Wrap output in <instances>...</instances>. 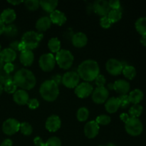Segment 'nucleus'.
Returning <instances> with one entry per match:
<instances>
[{
	"label": "nucleus",
	"mask_w": 146,
	"mask_h": 146,
	"mask_svg": "<svg viewBox=\"0 0 146 146\" xmlns=\"http://www.w3.org/2000/svg\"><path fill=\"white\" fill-rule=\"evenodd\" d=\"M78 74L80 78L86 82L93 81L100 74V68L97 61L88 59L81 63L78 68Z\"/></svg>",
	"instance_id": "nucleus-1"
},
{
	"label": "nucleus",
	"mask_w": 146,
	"mask_h": 146,
	"mask_svg": "<svg viewBox=\"0 0 146 146\" xmlns=\"http://www.w3.org/2000/svg\"><path fill=\"white\" fill-rule=\"evenodd\" d=\"M13 81L17 87L22 90H31L34 88L36 79L32 71L27 68H21L14 74Z\"/></svg>",
	"instance_id": "nucleus-2"
},
{
	"label": "nucleus",
	"mask_w": 146,
	"mask_h": 146,
	"mask_svg": "<svg viewBox=\"0 0 146 146\" xmlns=\"http://www.w3.org/2000/svg\"><path fill=\"white\" fill-rule=\"evenodd\" d=\"M39 92L43 99L48 102H52L58 98L59 88L58 86L52 80H46L40 86Z\"/></svg>",
	"instance_id": "nucleus-3"
},
{
	"label": "nucleus",
	"mask_w": 146,
	"mask_h": 146,
	"mask_svg": "<svg viewBox=\"0 0 146 146\" xmlns=\"http://www.w3.org/2000/svg\"><path fill=\"white\" fill-rule=\"evenodd\" d=\"M44 35L42 33L29 31L24 33L21 38V42L25 46L27 50H32L37 48L42 40Z\"/></svg>",
	"instance_id": "nucleus-4"
},
{
	"label": "nucleus",
	"mask_w": 146,
	"mask_h": 146,
	"mask_svg": "<svg viewBox=\"0 0 146 146\" xmlns=\"http://www.w3.org/2000/svg\"><path fill=\"white\" fill-rule=\"evenodd\" d=\"M56 62L60 68L63 69H68L74 63V56L71 51L66 49H61L56 55Z\"/></svg>",
	"instance_id": "nucleus-5"
},
{
	"label": "nucleus",
	"mask_w": 146,
	"mask_h": 146,
	"mask_svg": "<svg viewBox=\"0 0 146 146\" xmlns=\"http://www.w3.org/2000/svg\"><path fill=\"white\" fill-rule=\"evenodd\" d=\"M125 129L129 135L132 136H138L142 133L143 125L138 118H130L125 123Z\"/></svg>",
	"instance_id": "nucleus-6"
},
{
	"label": "nucleus",
	"mask_w": 146,
	"mask_h": 146,
	"mask_svg": "<svg viewBox=\"0 0 146 146\" xmlns=\"http://www.w3.org/2000/svg\"><path fill=\"white\" fill-rule=\"evenodd\" d=\"M40 68L43 71L50 72L54 68L56 65L55 56L52 54L47 53L41 55L38 61Z\"/></svg>",
	"instance_id": "nucleus-7"
},
{
	"label": "nucleus",
	"mask_w": 146,
	"mask_h": 146,
	"mask_svg": "<svg viewBox=\"0 0 146 146\" xmlns=\"http://www.w3.org/2000/svg\"><path fill=\"white\" fill-rule=\"evenodd\" d=\"M80 77L78 73L74 71H68L65 73L61 78V83L65 87L68 88H74L78 85Z\"/></svg>",
	"instance_id": "nucleus-8"
},
{
	"label": "nucleus",
	"mask_w": 146,
	"mask_h": 146,
	"mask_svg": "<svg viewBox=\"0 0 146 146\" xmlns=\"http://www.w3.org/2000/svg\"><path fill=\"white\" fill-rule=\"evenodd\" d=\"M20 123L15 118H8L2 125V131L7 135H12L19 131Z\"/></svg>",
	"instance_id": "nucleus-9"
},
{
	"label": "nucleus",
	"mask_w": 146,
	"mask_h": 146,
	"mask_svg": "<svg viewBox=\"0 0 146 146\" xmlns=\"http://www.w3.org/2000/svg\"><path fill=\"white\" fill-rule=\"evenodd\" d=\"M109 96L108 89L104 87H97L92 93V100L97 104H102L106 102Z\"/></svg>",
	"instance_id": "nucleus-10"
},
{
	"label": "nucleus",
	"mask_w": 146,
	"mask_h": 146,
	"mask_svg": "<svg viewBox=\"0 0 146 146\" xmlns=\"http://www.w3.org/2000/svg\"><path fill=\"white\" fill-rule=\"evenodd\" d=\"M106 71L112 76H118L122 73L123 65L118 60L115 58H111L106 64Z\"/></svg>",
	"instance_id": "nucleus-11"
},
{
	"label": "nucleus",
	"mask_w": 146,
	"mask_h": 146,
	"mask_svg": "<svg viewBox=\"0 0 146 146\" xmlns=\"http://www.w3.org/2000/svg\"><path fill=\"white\" fill-rule=\"evenodd\" d=\"M94 91V88L88 82H83L75 88V94L78 98H86Z\"/></svg>",
	"instance_id": "nucleus-12"
},
{
	"label": "nucleus",
	"mask_w": 146,
	"mask_h": 146,
	"mask_svg": "<svg viewBox=\"0 0 146 146\" xmlns=\"http://www.w3.org/2000/svg\"><path fill=\"white\" fill-rule=\"evenodd\" d=\"M94 11L101 17L108 16V13L111 11V8L108 4V1L105 0H98L94 3Z\"/></svg>",
	"instance_id": "nucleus-13"
},
{
	"label": "nucleus",
	"mask_w": 146,
	"mask_h": 146,
	"mask_svg": "<svg viewBox=\"0 0 146 146\" xmlns=\"http://www.w3.org/2000/svg\"><path fill=\"white\" fill-rule=\"evenodd\" d=\"M99 129V125L96 122V121H91L87 123L84 126V134L88 138L92 139L97 136Z\"/></svg>",
	"instance_id": "nucleus-14"
},
{
	"label": "nucleus",
	"mask_w": 146,
	"mask_h": 146,
	"mask_svg": "<svg viewBox=\"0 0 146 146\" xmlns=\"http://www.w3.org/2000/svg\"><path fill=\"white\" fill-rule=\"evenodd\" d=\"M61 125V121L56 115H51L47 118L46 121V128L49 132H56L58 131Z\"/></svg>",
	"instance_id": "nucleus-15"
},
{
	"label": "nucleus",
	"mask_w": 146,
	"mask_h": 146,
	"mask_svg": "<svg viewBox=\"0 0 146 146\" xmlns=\"http://www.w3.org/2000/svg\"><path fill=\"white\" fill-rule=\"evenodd\" d=\"M113 88L118 94L121 95H126L130 91L131 86L129 83L125 80L119 79L114 82Z\"/></svg>",
	"instance_id": "nucleus-16"
},
{
	"label": "nucleus",
	"mask_w": 146,
	"mask_h": 146,
	"mask_svg": "<svg viewBox=\"0 0 146 146\" xmlns=\"http://www.w3.org/2000/svg\"><path fill=\"white\" fill-rule=\"evenodd\" d=\"M13 99L14 102L18 105L24 106L27 104L29 100V94L25 90L19 89L17 90V91L13 94Z\"/></svg>",
	"instance_id": "nucleus-17"
},
{
	"label": "nucleus",
	"mask_w": 146,
	"mask_h": 146,
	"mask_svg": "<svg viewBox=\"0 0 146 146\" xmlns=\"http://www.w3.org/2000/svg\"><path fill=\"white\" fill-rule=\"evenodd\" d=\"M49 18L51 19V23L58 26H62L63 24H65L67 20L65 14L60 10L57 9L54 10L53 12L50 14Z\"/></svg>",
	"instance_id": "nucleus-18"
},
{
	"label": "nucleus",
	"mask_w": 146,
	"mask_h": 146,
	"mask_svg": "<svg viewBox=\"0 0 146 146\" xmlns=\"http://www.w3.org/2000/svg\"><path fill=\"white\" fill-rule=\"evenodd\" d=\"M88 42V37L84 33L77 32L73 36L72 44L76 48H83Z\"/></svg>",
	"instance_id": "nucleus-19"
},
{
	"label": "nucleus",
	"mask_w": 146,
	"mask_h": 146,
	"mask_svg": "<svg viewBox=\"0 0 146 146\" xmlns=\"http://www.w3.org/2000/svg\"><path fill=\"white\" fill-rule=\"evenodd\" d=\"M19 60L21 64L25 66H30L34 60V54L31 50H26L21 52L19 55Z\"/></svg>",
	"instance_id": "nucleus-20"
},
{
	"label": "nucleus",
	"mask_w": 146,
	"mask_h": 146,
	"mask_svg": "<svg viewBox=\"0 0 146 146\" xmlns=\"http://www.w3.org/2000/svg\"><path fill=\"white\" fill-rule=\"evenodd\" d=\"M0 58L4 63H11L17 58V52L10 48H6L0 51Z\"/></svg>",
	"instance_id": "nucleus-21"
},
{
	"label": "nucleus",
	"mask_w": 146,
	"mask_h": 146,
	"mask_svg": "<svg viewBox=\"0 0 146 146\" xmlns=\"http://www.w3.org/2000/svg\"><path fill=\"white\" fill-rule=\"evenodd\" d=\"M16 18H17V14H16L15 11L10 8L4 9L0 16V19H1V21L4 24H11V23L14 21Z\"/></svg>",
	"instance_id": "nucleus-22"
},
{
	"label": "nucleus",
	"mask_w": 146,
	"mask_h": 146,
	"mask_svg": "<svg viewBox=\"0 0 146 146\" xmlns=\"http://www.w3.org/2000/svg\"><path fill=\"white\" fill-rule=\"evenodd\" d=\"M51 21L49 17H40L37 20L36 23V29L38 30L39 32H43L48 30L51 26Z\"/></svg>",
	"instance_id": "nucleus-23"
},
{
	"label": "nucleus",
	"mask_w": 146,
	"mask_h": 146,
	"mask_svg": "<svg viewBox=\"0 0 146 146\" xmlns=\"http://www.w3.org/2000/svg\"><path fill=\"white\" fill-rule=\"evenodd\" d=\"M105 108L106 111L109 113H114L116 112L120 108L119 101H118V98L115 97H111L108 98L105 103Z\"/></svg>",
	"instance_id": "nucleus-24"
},
{
	"label": "nucleus",
	"mask_w": 146,
	"mask_h": 146,
	"mask_svg": "<svg viewBox=\"0 0 146 146\" xmlns=\"http://www.w3.org/2000/svg\"><path fill=\"white\" fill-rule=\"evenodd\" d=\"M143 92L141 89H138V88L133 90L132 91L130 92L129 95H128L130 102H131V104H133V105L139 104V103L143 99Z\"/></svg>",
	"instance_id": "nucleus-25"
},
{
	"label": "nucleus",
	"mask_w": 146,
	"mask_h": 146,
	"mask_svg": "<svg viewBox=\"0 0 146 146\" xmlns=\"http://www.w3.org/2000/svg\"><path fill=\"white\" fill-rule=\"evenodd\" d=\"M39 4L44 11L51 14L54 10H56L58 1L56 0H42L39 1Z\"/></svg>",
	"instance_id": "nucleus-26"
},
{
	"label": "nucleus",
	"mask_w": 146,
	"mask_h": 146,
	"mask_svg": "<svg viewBox=\"0 0 146 146\" xmlns=\"http://www.w3.org/2000/svg\"><path fill=\"white\" fill-rule=\"evenodd\" d=\"M136 31L141 36L146 35V17H140L135 23Z\"/></svg>",
	"instance_id": "nucleus-27"
},
{
	"label": "nucleus",
	"mask_w": 146,
	"mask_h": 146,
	"mask_svg": "<svg viewBox=\"0 0 146 146\" xmlns=\"http://www.w3.org/2000/svg\"><path fill=\"white\" fill-rule=\"evenodd\" d=\"M122 73L125 78L129 80H133L136 76V69L133 66L126 65L123 66Z\"/></svg>",
	"instance_id": "nucleus-28"
},
{
	"label": "nucleus",
	"mask_w": 146,
	"mask_h": 146,
	"mask_svg": "<svg viewBox=\"0 0 146 146\" xmlns=\"http://www.w3.org/2000/svg\"><path fill=\"white\" fill-rule=\"evenodd\" d=\"M48 47L52 53H57L61 50V41L56 37H53L48 41Z\"/></svg>",
	"instance_id": "nucleus-29"
},
{
	"label": "nucleus",
	"mask_w": 146,
	"mask_h": 146,
	"mask_svg": "<svg viewBox=\"0 0 146 146\" xmlns=\"http://www.w3.org/2000/svg\"><path fill=\"white\" fill-rule=\"evenodd\" d=\"M143 111V108L140 104H135L133 105L129 109V114L131 118H138L142 114Z\"/></svg>",
	"instance_id": "nucleus-30"
},
{
	"label": "nucleus",
	"mask_w": 146,
	"mask_h": 146,
	"mask_svg": "<svg viewBox=\"0 0 146 146\" xmlns=\"http://www.w3.org/2000/svg\"><path fill=\"white\" fill-rule=\"evenodd\" d=\"M108 17L111 24L116 23L122 18V11L121 9H111L108 13Z\"/></svg>",
	"instance_id": "nucleus-31"
},
{
	"label": "nucleus",
	"mask_w": 146,
	"mask_h": 146,
	"mask_svg": "<svg viewBox=\"0 0 146 146\" xmlns=\"http://www.w3.org/2000/svg\"><path fill=\"white\" fill-rule=\"evenodd\" d=\"M89 117V111L86 107H81L78 110L76 113V118L78 121L84 122Z\"/></svg>",
	"instance_id": "nucleus-32"
},
{
	"label": "nucleus",
	"mask_w": 146,
	"mask_h": 146,
	"mask_svg": "<svg viewBox=\"0 0 146 146\" xmlns=\"http://www.w3.org/2000/svg\"><path fill=\"white\" fill-rule=\"evenodd\" d=\"M4 34L8 37H14L18 34V29L14 24H9L5 27Z\"/></svg>",
	"instance_id": "nucleus-33"
},
{
	"label": "nucleus",
	"mask_w": 146,
	"mask_h": 146,
	"mask_svg": "<svg viewBox=\"0 0 146 146\" xmlns=\"http://www.w3.org/2000/svg\"><path fill=\"white\" fill-rule=\"evenodd\" d=\"M19 131L24 135H30L33 132V128L30 123L27 122H24L20 123Z\"/></svg>",
	"instance_id": "nucleus-34"
},
{
	"label": "nucleus",
	"mask_w": 146,
	"mask_h": 146,
	"mask_svg": "<svg viewBox=\"0 0 146 146\" xmlns=\"http://www.w3.org/2000/svg\"><path fill=\"white\" fill-rule=\"evenodd\" d=\"M24 5L26 8L28 9L30 11H35L40 6L39 1L37 0H27L24 1Z\"/></svg>",
	"instance_id": "nucleus-35"
},
{
	"label": "nucleus",
	"mask_w": 146,
	"mask_h": 146,
	"mask_svg": "<svg viewBox=\"0 0 146 146\" xmlns=\"http://www.w3.org/2000/svg\"><path fill=\"white\" fill-rule=\"evenodd\" d=\"M111 117L108 115H100L96 119V122L98 125H106L111 123Z\"/></svg>",
	"instance_id": "nucleus-36"
},
{
	"label": "nucleus",
	"mask_w": 146,
	"mask_h": 146,
	"mask_svg": "<svg viewBox=\"0 0 146 146\" xmlns=\"http://www.w3.org/2000/svg\"><path fill=\"white\" fill-rule=\"evenodd\" d=\"M13 78L11 77V76L9 74H7V72L4 71V70H1L0 71V84L1 85L4 86L7 83L9 82V81H12Z\"/></svg>",
	"instance_id": "nucleus-37"
},
{
	"label": "nucleus",
	"mask_w": 146,
	"mask_h": 146,
	"mask_svg": "<svg viewBox=\"0 0 146 146\" xmlns=\"http://www.w3.org/2000/svg\"><path fill=\"white\" fill-rule=\"evenodd\" d=\"M17 86L15 84V83L13 81V80L12 81H9V82L7 83L4 86V91H6L7 94H14V93L17 91Z\"/></svg>",
	"instance_id": "nucleus-38"
},
{
	"label": "nucleus",
	"mask_w": 146,
	"mask_h": 146,
	"mask_svg": "<svg viewBox=\"0 0 146 146\" xmlns=\"http://www.w3.org/2000/svg\"><path fill=\"white\" fill-rule=\"evenodd\" d=\"M118 101H119L120 107H122L123 108H125L129 106L130 104V100L128 98V95H121L118 98Z\"/></svg>",
	"instance_id": "nucleus-39"
},
{
	"label": "nucleus",
	"mask_w": 146,
	"mask_h": 146,
	"mask_svg": "<svg viewBox=\"0 0 146 146\" xmlns=\"http://www.w3.org/2000/svg\"><path fill=\"white\" fill-rule=\"evenodd\" d=\"M45 143L46 146H61V141L58 137L53 136L48 138Z\"/></svg>",
	"instance_id": "nucleus-40"
},
{
	"label": "nucleus",
	"mask_w": 146,
	"mask_h": 146,
	"mask_svg": "<svg viewBox=\"0 0 146 146\" xmlns=\"http://www.w3.org/2000/svg\"><path fill=\"white\" fill-rule=\"evenodd\" d=\"M111 21L108 19V16H105V17H102L100 19V25L101 26V27H103L104 29H108L111 27Z\"/></svg>",
	"instance_id": "nucleus-41"
},
{
	"label": "nucleus",
	"mask_w": 146,
	"mask_h": 146,
	"mask_svg": "<svg viewBox=\"0 0 146 146\" xmlns=\"http://www.w3.org/2000/svg\"><path fill=\"white\" fill-rule=\"evenodd\" d=\"M95 83L97 87H104L106 83V80L104 76L99 74L95 79Z\"/></svg>",
	"instance_id": "nucleus-42"
},
{
	"label": "nucleus",
	"mask_w": 146,
	"mask_h": 146,
	"mask_svg": "<svg viewBox=\"0 0 146 146\" xmlns=\"http://www.w3.org/2000/svg\"><path fill=\"white\" fill-rule=\"evenodd\" d=\"M29 108L31 110L36 109L38 106H39V102L36 98H31V99L29 100L28 103H27Z\"/></svg>",
	"instance_id": "nucleus-43"
},
{
	"label": "nucleus",
	"mask_w": 146,
	"mask_h": 146,
	"mask_svg": "<svg viewBox=\"0 0 146 146\" xmlns=\"http://www.w3.org/2000/svg\"><path fill=\"white\" fill-rule=\"evenodd\" d=\"M111 9H121V2L118 0H111L108 1Z\"/></svg>",
	"instance_id": "nucleus-44"
},
{
	"label": "nucleus",
	"mask_w": 146,
	"mask_h": 146,
	"mask_svg": "<svg viewBox=\"0 0 146 146\" xmlns=\"http://www.w3.org/2000/svg\"><path fill=\"white\" fill-rule=\"evenodd\" d=\"M3 70L7 74H10L14 70V65L12 63H6V64H4Z\"/></svg>",
	"instance_id": "nucleus-45"
},
{
	"label": "nucleus",
	"mask_w": 146,
	"mask_h": 146,
	"mask_svg": "<svg viewBox=\"0 0 146 146\" xmlns=\"http://www.w3.org/2000/svg\"><path fill=\"white\" fill-rule=\"evenodd\" d=\"M34 143L35 146H46V143L39 136H36L34 138Z\"/></svg>",
	"instance_id": "nucleus-46"
},
{
	"label": "nucleus",
	"mask_w": 146,
	"mask_h": 146,
	"mask_svg": "<svg viewBox=\"0 0 146 146\" xmlns=\"http://www.w3.org/2000/svg\"><path fill=\"white\" fill-rule=\"evenodd\" d=\"M19 41H14L13 42H11L9 44V48H11L12 50H14V51H19Z\"/></svg>",
	"instance_id": "nucleus-47"
},
{
	"label": "nucleus",
	"mask_w": 146,
	"mask_h": 146,
	"mask_svg": "<svg viewBox=\"0 0 146 146\" xmlns=\"http://www.w3.org/2000/svg\"><path fill=\"white\" fill-rule=\"evenodd\" d=\"M130 118H131L130 115H128V113H121V115H120V118H121V120L123 121V122L125 123L128 121V120H129Z\"/></svg>",
	"instance_id": "nucleus-48"
},
{
	"label": "nucleus",
	"mask_w": 146,
	"mask_h": 146,
	"mask_svg": "<svg viewBox=\"0 0 146 146\" xmlns=\"http://www.w3.org/2000/svg\"><path fill=\"white\" fill-rule=\"evenodd\" d=\"M61 78H62V77H61L60 75H56L54 76H53L52 79L51 80H52L53 81H54V82L58 86L61 83Z\"/></svg>",
	"instance_id": "nucleus-49"
},
{
	"label": "nucleus",
	"mask_w": 146,
	"mask_h": 146,
	"mask_svg": "<svg viewBox=\"0 0 146 146\" xmlns=\"http://www.w3.org/2000/svg\"><path fill=\"white\" fill-rule=\"evenodd\" d=\"M13 145V142L11 139H5L4 141H3V142L1 143V145L0 146H12Z\"/></svg>",
	"instance_id": "nucleus-50"
},
{
	"label": "nucleus",
	"mask_w": 146,
	"mask_h": 146,
	"mask_svg": "<svg viewBox=\"0 0 146 146\" xmlns=\"http://www.w3.org/2000/svg\"><path fill=\"white\" fill-rule=\"evenodd\" d=\"M5 24L4 23L1 21V19H0V35H1L2 34H4V29H5Z\"/></svg>",
	"instance_id": "nucleus-51"
},
{
	"label": "nucleus",
	"mask_w": 146,
	"mask_h": 146,
	"mask_svg": "<svg viewBox=\"0 0 146 146\" xmlns=\"http://www.w3.org/2000/svg\"><path fill=\"white\" fill-rule=\"evenodd\" d=\"M140 41H141V44H142L143 46L146 47V35L141 36V39H140Z\"/></svg>",
	"instance_id": "nucleus-52"
},
{
	"label": "nucleus",
	"mask_w": 146,
	"mask_h": 146,
	"mask_svg": "<svg viewBox=\"0 0 146 146\" xmlns=\"http://www.w3.org/2000/svg\"><path fill=\"white\" fill-rule=\"evenodd\" d=\"M8 3H9V4H12L14 6H17L21 4V3H22V1H8Z\"/></svg>",
	"instance_id": "nucleus-53"
},
{
	"label": "nucleus",
	"mask_w": 146,
	"mask_h": 146,
	"mask_svg": "<svg viewBox=\"0 0 146 146\" xmlns=\"http://www.w3.org/2000/svg\"><path fill=\"white\" fill-rule=\"evenodd\" d=\"M4 62L2 61L1 58H0V71L3 70V68H4Z\"/></svg>",
	"instance_id": "nucleus-54"
},
{
	"label": "nucleus",
	"mask_w": 146,
	"mask_h": 146,
	"mask_svg": "<svg viewBox=\"0 0 146 146\" xmlns=\"http://www.w3.org/2000/svg\"><path fill=\"white\" fill-rule=\"evenodd\" d=\"M3 91H4V86H3V85H1V84H0V96L2 94Z\"/></svg>",
	"instance_id": "nucleus-55"
},
{
	"label": "nucleus",
	"mask_w": 146,
	"mask_h": 146,
	"mask_svg": "<svg viewBox=\"0 0 146 146\" xmlns=\"http://www.w3.org/2000/svg\"><path fill=\"white\" fill-rule=\"evenodd\" d=\"M106 146H115L113 143H108Z\"/></svg>",
	"instance_id": "nucleus-56"
},
{
	"label": "nucleus",
	"mask_w": 146,
	"mask_h": 146,
	"mask_svg": "<svg viewBox=\"0 0 146 146\" xmlns=\"http://www.w3.org/2000/svg\"><path fill=\"white\" fill-rule=\"evenodd\" d=\"M1 44H0V51H1Z\"/></svg>",
	"instance_id": "nucleus-57"
},
{
	"label": "nucleus",
	"mask_w": 146,
	"mask_h": 146,
	"mask_svg": "<svg viewBox=\"0 0 146 146\" xmlns=\"http://www.w3.org/2000/svg\"><path fill=\"white\" fill-rule=\"evenodd\" d=\"M98 146H106V145H98Z\"/></svg>",
	"instance_id": "nucleus-58"
}]
</instances>
